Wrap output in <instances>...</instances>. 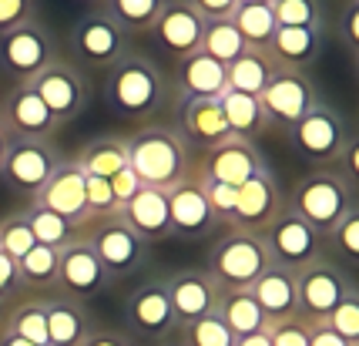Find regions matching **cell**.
<instances>
[{"instance_id": "6da1fadb", "label": "cell", "mask_w": 359, "mask_h": 346, "mask_svg": "<svg viewBox=\"0 0 359 346\" xmlns=\"http://www.w3.org/2000/svg\"><path fill=\"white\" fill-rule=\"evenodd\" d=\"M128 168L141 178L144 189L172 192L191 172V148L168 125H141L125 135Z\"/></svg>"}, {"instance_id": "7a4b0ae2", "label": "cell", "mask_w": 359, "mask_h": 346, "mask_svg": "<svg viewBox=\"0 0 359 346\" xmlns=\"http://www.w3.org/2000/svg\"><path fill=\"white\" fill-rule=\"evenodd\" d=\"M168 78L151 58L138 51H128L104 74V101L125 118H151L168 105Z\"/></svg>"}, {"instance_id": "3957f363", "label": "cell", "mask_w": 359, "mask_h": 346, "mask_svg": "<svg viewBox=\"0 0 359 346\" xmlns=\"http://www.w3.org/2000/svg\"><path fill=\"white\" fill-rule=\"evenodd\" d=\"M285 205L299 219L309 222L319 236H329L336 229V222L349 208H356V189L343 182L332 168H316L292 185V192L285 195Z\"/></svg>"}, {"instance_id": "277c9868", "label": "cell", "mask_w": 359, "mask_h": 346, "mask_svg": "<svg viewBox=\"0 0 359 346\" xmlns=\"http://www.w3.org/2000/svg\"><path fill=\"white\" fill-rule=\"evenodd\" d=\"M269 266H272V259H269L262 236L229 229L208 252L205 272L219 286V293H242V289H252V283Z\"/></svg>"}, {"instance_id": "5b68a950", "label": "cell", "mask_w": 359, "mask_h": 346, "mask_svg": "<svg viewBox=\"0 0 359 346\" xmlns=\"http://www.w3.org/2000/svg\"><path fill=\"white\" fill-rule=\"evenodd\" d=\"M61 158L64 155L47 138H14L7 148V158H4L0 178L7 189H14L17 195H24L31 202L41 195L47 178L57 172Z\"/></svg>"}, {"instance_id": "8992f818", "label": "cell", "mask_w": 359, "mask_h": 346, "mask_svg": "<svg viewBox=\"0 0 359 346\" xmlns=\"http://www.w3.org/2000/svg\"><path fill=\"white\" fill-rule=\"evenodd\" d=\"M54 58H57L54 37L37 20H27L14 31L0 34V71L14 84H31Z\"/></svg>"}, {"instance_id": "52a82bcc", "label": "cell", "mask_w": 359, "mask_h": 346, "mask_svg": "<svg viewBox=\"0 0 359 346\" xmlns=\"http://www.w3.org/2000/svg\"><path fill=\"white\" fill-rule=\"evenodd\" d=\"M285 135H289V145L296 148L299 155L306 161H313V165H319V168H332V161L343 152V145L353 138L343 114L336 108H329V105H323V101L302 121L289 128Z\"/></svg>"}, {"instance_id": "ba28073f", "label": "cell", "mask_w": 359, "mask_h": 346, "mask_svg": "<svg viewBox=\"0 0 359 346\" xmlns=\"http://www.w3.org/2000/svg\"><path fill=\"white\" fill-rule=\"evenodd\" d=\"M262 242H266L272 266H282L289 272H302L306 266H313L316 259H323V236L306 219H299L289 205L262 232Z\"/></svg>"}, {"instance_id": "9c48e42d", "label": "cell", "mask_w": 359, "mask_h": 346, "mask_svg": "<svg viewBox=\"0 0 359 346\" xmlns=\"http://www.w3.org/2000/svg\"><path fill=\"white\" fill-rule=\"evenodd\" d=\"M81 236L88 239V246L101 259V266L108 269L111 279L114 276H131V272L148 266V242L135 236L121 222V215L91 222V225L81 229Z\"/></svg>"}, {"instance_id": "30bf717a", "label": "cell", "mask_w": 359, "mask_h": 346, "mask_svg": "<svg viewBox=\"0 0 359 346\" xmlns=\"http://www.w3.org/2000/svg\"><path fill=\"white\" fill-rule=\"evenodd\" d=\"M262 101V111H266L269 125L276 128H289L302 121L309 111L319 105V88L316 81L306 74V71H296V67H279L272 81L266 84V91L259 95Z\"/></svg>"}, {"instance_id": "8fae6325", "label": "cell", "mask_w": 359, "mask_h": 346, "mask_svg": "<svg viewBox=\"0 0 359 346\" xmlns=\"http://www.w3.org/2000/svg\"><path fill=\"white\" fill-rule=\"evenodd\" d=\"M71 51L78 54L84 67H104L108 71L118 58L128 54V34L108 17L104 7H94L81 14L71 27Z\"/></svg>"}, {"instance_id": "7c38bea8", "label": "cell", "mask_w": 359, "mask_h": 346, "mask_svg": "<svg viewBox=\"0 0 359 346\" xmlns=\"http://www.w3.org/2000/svg\"><path fill=\"white\" fill-rule=\"evenodd\" d=\"M296 293H299V316L306 323H323L353 293V283H349L346 269H339L336 262L316 259L313 266L296 272Z\"/></svg>"}, {"instance_id": "4fadbf2b", "label": "cell", "mask_w": 359, "mask_h": 346, "mask_svg": "<svg viewBox=\"0 0 359 346\" xmlns=\"http://www.w3.org/2000/svg\"><path fill=\"white\" fill-rule=\"evenodd\" d=\"M31 88L47 105V111L54 114L57 125L78 121L81 114H84V108H88V81H84V74L78 71V64H71V61L54 58V61L31 81Z\"/></svg>"}, {"instance_id": "5bb4252c", "label": "cell", "mask_w": 359, "mask_h": 346, "mask_svg": "<svg viewBox=\"0 0 359 346\" xmlns=\"http://www.w3.org/2000/svg\"><path fill=\"white\" fill-rule=\"evenodd\" d=\"M125 319L131 333L141 340H151V343L172 340L178 323H175L172 302H168L165 279H144V283L135 286L125 299Z\"/></svg>"}, {"instance_id": "9a60e30c", "label": "cell", "mask_w": 359, "mask_h": 346, "mask_svg": "<svg viewBox=\"0 0 359 346\" xmlns=\"http://www.w3.org/2000/svg\"><path fill=\"white\" fill-rule=\"evenodd\" d=\"M282 208H285V192H282L279 178L262 168L259 175H252L249 182L238 189V199H235V212L229 229H238V232H255L262 236L269 225L276 222Z\"/></svg>"}, {"instance_id": "2e32d148", "label": "cell", "mask_w": 359, "mask_h": 346, "mask_svg": "<svg viewBox=\"0 0 359 346\" xmlns=\"http://www.w3.org/2000/svg\"><path fill=\"white\" fill-rule=\"evenodd\" d=\"M111 283L108 269L101 266V259L94 255V249L88 246V239L74 236L61 249V266H57V293L74 302L94 299L97 293H104Z\"/></svg>"}, {"instance_id": "e0dca14e", "label": "cell", "mask_w": 359, "mask_h": 346, "mask_svg": "<svg viewBox=\"0 0 359 346\" xmlns=\"http://www.w3.org/2000/svg\"><path fill=\"white\" fill-rule=\"evenodd\" d=\"M198 175L212 178V182H222V185H232V189H242L252 175H259L262 168H269L259 145L255 142H242V138H225L222 145L202 152L198 158H191Z\"/></svg>"}, {"instance_id": "ac0fdd59", "label": "cell", "mask_w": 359, "mask_h": 346, "mask_svg": "<svg viewBox=\"0 0 359 346\" xmlns=\"http://www.w3.org/2000/svg\"><path fill=\"white\" fill-rule=\"evenodd\" d=\"M205 24L208 20L188 0H165V7H161V14H158V20L151 24L148 34L155 37V44L165 54L182 61V58H191V54L202 51Z\"/></svg>"}, {"instance_id": "d6986e66", "label": "cell", "mask_w": 359, "mask_h": 346, "mask_svg": "<svg viewBox=\"0 0 359 346\" xmlns=\"http://www.w3.org/2000/svg\"><path fill=\"white\" fill-rule=\"evenodd\" d=\"M84 178H88V175L78 168L74 158H61L57 172L47 178V185L41 189V195L31 199V202H41L44 208H50L54 215H61L74 232H81L84 225H91L88 202H84Z\"/></svg>"}, {"instance_id": "ffe728a7", "label": "cell", "mask_w": 359, "mask_h": 346, "mask_svg": "<svg viewBox=\"0 0 359 346\" xmlns=\"http://www.w3.org/2000/svg\"><path fill=\"white\" fill-rule=\"evenodd\" d=\"M165 289H168V302H172L178 330L191 326L195 319L212 316L222 296L219 286L208 279L205 269H182V272H175L172 279H165Z\"/></svg>"}, {"instance_id": "44dd1931", "label": "cell", "mask_w": 359, "mask_h": 346, "mask_svg": "<svg viewBox=\"0 0 359 346\" xmlns=\"http://www.w3.org/2000/svg\"><path fill=\"white\" fill-rule=\"evenodd\" d=\"M0 121L11 131V138H50L61 128L31 84H14L7 91L0 105Z\"/></svg>"}, {"instance_id": "7402d4cb", "label": "cell", "mask_w": 359, "mask_h": 346, "mask_svg": "<svg viewBox=\"0 0 359 346\" xmlns=\"http://www.w3.org/2000/svg\"><path fill=\"white\" fill-rule=\"evenodd\" d=\"M168 219H172V236L182 239H208L219 229V219L205 202L195 172H188L185 182L168 192Z\"/></svg>"}, {"instance_id": "603a6c76", "label": "cell", "mask_w": 359, "mask_h": 346, "mask_svg": "<svg viewBox=\"0 0 359 346\" xmlns=\"http://www.w3.org/2000/svg\"><path fill=\"white\" fill-rule=\"evenodd\" d=\"M178 125H182L178 135L185 138V145H195L198 152H208L225 138H232L219 98H182L178 101Z\"/></svg>"}, {"instance_id": "cb8c5ba5", "label": "cell", "mask_w": 359, "mask_h": 346, "mask_svg": "<svg viewBox=\"0 0 359 346\" xmlns=\"http://www.w3.org/2000/svg\"><path fill=\"white\" fill-rule=\"evenodd\" d=\"M252 299L262 310L269 326L289 323L299 316V293H296V272L282 266H269L255 283H252Z\"/></svg>"}, {"instance_id": "d4e9b609", "label": "cell", "mask_w": 359, "mask_h": 346, "mask_svg": "<svg viewBox=\"0 0 359 346\" xmlns=\"http://www.w3.org/2000/svg\"><path fill=\"white\" fill-rule=\"evenodd\" d=\"M44 302V319H47V346H84L91 340L94 323L84 302L61 296H41Z\"/></svg>"}, {"instance_id": "484cf974", "label": "cell", "mask_w": 359, "mask_h": 346, "mask_svg": "<svg viewBox=\"0 0 359 346\" xmlns=\"http://www.w3.org/2000/svg\"><path fill=\"white\" fill-rule=\"evenodd\" d=\"M121 222L135 232L138 239H144L148 246L158 239L172 236V219H168V192L161 189H141L131 202L121 208Z\"/></svg>"}, {"instance_id": "4316f807", "label": "cell", "mask_w": 359, "mask_h": 346, "mask_svg": "<svg viewBox=\"0 0 359 346\" xmlns=\"http://www.w3.org/2000/svg\"><path fill=\"white\" fill-rule=\"evenodd\" d=\"M229 91L225 64L212 61L208 54H191L175 61V95L182 98H222Z\"/></svg>"}, {"instance_id": "83f0119b", "label": "cell", "mask_w": 359, "mask_h": 346, "mask_svg": "<svg viewBox=\"0 0 359 346\" xmlns=\"http://www.w3.org/2000/svg\"><path fill=\"white\" fill-rule=\"evenodd\" d=\"M269 54L276 58L279 67L306 71L323 54V27H279L269 44Z\"/></svg>"}, {"instance_id": "f1b7e54d", "label": "cell", "mask_w": 359, "mask_h": 346, "mask_svg": "<svg viewBox=\"0 0 359 346\" xmlns=\"http://www.w3.org/2000/svg\"><path fill=\"white\" fill-rule=\"evenodd\" d=\"M279 71L276 58L269 51H255L249 48L242 58H235L232 64H225V78H229V91L238 95H262L266 84L272 81V74Z\"/></svg>"}, {"instance_id": "f546056e", "label": "cell", "mask_w": 359, "mask_h": 346, "mask_svg": "<svg viewBox=\"0 0 359 346\" xmlns=\"http://www.w3.org/2000/svg\"><path fill=\"white\" fill-rule=\"evenodd\" d=\"M222 114H225V125H229V135L232 138H242V142H255L262 131L269 128V118L262 111V101L255 95H238V91H225L219 98Z\"/></svg>"}, {"instance_id": "4dcf8cb0", "label": "cell", "mask_w": 359, "mask_h": 346, "mask_svg": "<svg viewBox=\"0 0 359 346\" xmlns=\"http://www.w3.org/2000/svg\"><path fill=\"white\" fill-rule=\"evenodd\" d=\"M57 266H61V249L34 246L24 259H17V279H20V293H31V296H47V293H57Z\"/></svg>"}, {"instance_id": "1f68e13d", "label": "cell", "mask_w": 359, "mask_h": 346, "mask_svg": "<svg viewBox=\"0 0 359 346\" xmlns=\"http://www.w3.org/2000/svg\"><path fill=\"white\" fill-rule=\"evenodd\" d=\"M74 161H78V168L84 175L114 178L121 168H128L125 135H101V138H91L88 145H81V152L74 155Z\"/></svg>"}, {"instance_id": "d6a6232c", "label": "cell", "mask_w": 359, "mask_h": 346, "mask_svg": "<svg viewBox=\"0 0 359 346\" xmlns=\"http://www.w3.org/2000/svg\"><path fill=\"white\" fill-rule=\"evenodd\" d=\"M215 316L229 326V333H232L235 340H238V336H252V333L269 330L266 316H262V310L255 306V299H252L249 289H242V293H222L219 306H215Z\"/></svg>"}, {"instance_id": "836d02e7", "label": "cell", "mask_w": 359, "mask_h": 346, "mask_svg": "<svg viewBox=\"0 0 359 346\" xmlns=\"http://www.w3.org/2000/svg\"><path fill=\"white\" fill-rule=\"evenodd\" d=\"M229 20L235 24V31L242 34V41L255 51H269L272 37L279 31L272 4H242V7H235V14Z\"/></svg>"}, {"instance_id": "e575fe53", "label": "cell", "mask_w": 359, "mask_h": 346, "mask_svg": "<svg viewBox=\"0 0 359 346\" xmlns=\"http://www.w3.org/2000/svg\"><path fill=\"white\" fill-rule=\"evenodd\" d=\"M0 333H14L20 340L34 346H47V319H44V302L37 299H17L11 316L4 319Z\"/></svg>"}, {"instance_id": "d590c367", "label": "cell", "mask_w": 359, "mask_h": 346, "mask_svg": "<svg viewBox=\"0 0 359 346\" xmlns=\"http://www.w3.org/2000/svg\"><path fill=\"white\" fill-rule=\"evenodd\" d=\"M161 7H165V0H104L108 17L125 34H148L161 14Z\"/></svg>"}, {"instance_id": "8d00e7d4", "label": "cell", "mask_w": 359, "mask_h": 346, "mask_svg": "<svg viewBox=\"0 0 359 346\" xmlns=\"http://www.w3.org/2000/svg\"><path fill=\"white\" fill-rule=\"evenodd\" d=\"M24 215H27V225L34 232V242L37 246H47V249H64L71 239L78 236L61 215H54L50 208H44L41 202H27L24 205Z\"/></svg>"}, {"instance_id": "74e56055", "label": "cell", "mask_w": 359, "mask_h": 346, "mask_svg": "<svg viewBox=\"0 0 359 346\" xmlns=\"http://www.w3.org/2000/svg\"><path fill=\"white\" fill-rule=\"evenodd\" d=\"M249 51V44L242 41V34L235 31L232 20H208L202 37V54H208L212 61L232 64L235 58H242Z\"/></svg>"}, {"instance_id": "f35d334b", "label": "cell", "mask_w": 359, "mask_h": 346, "mask_svg": "<svg viewBox=\"0 0 359 346\" xmlns=\"http://www.w3.org/2000/svg\"><path fill=\"white\" fill-rule=\"evenodd\" d=\"M34 246H37V242H34V232H31V225H27L24 208H20V212H7V215L0 219V252L11 255L17 262V259H24Z\"/></svg>"}, {"instance_id": "ab89813d", "label": "cell", "mask_w": 359, "mask_h": 346, "mask_svg": "<svg viewBox=\"0 0 359 346\" xmlns=\"http://www.w3.org/2000/svg\"><path fill=\"white\" fill-rule=\"evenodd\" d=\"M279 27H323V0H272Z\"/></svg>"}, {"instance_id": "60d3db41", "label": "cell", "mask_w": 359, "mask_h": 346, "mask_svg": "<svg viewBox=\"0 0 359 346\" xmlns=\"http://www.w3.org/2000/svg\"><path fill=\"white\" fill-rule=\"evenodd\" d=\"M182 346H235V336L219 316L195 319L191 326H182Z\"/></svg>"}, {"instance_id": "b9f144b4", "label": "cell", "mask_w": 359, "mask_h": 346, "mask_svg": "<svg viewBox=\"0 0 359 346\" xmlns=\"http://www.w3.org/2000/svg\"><path fill=\"white\" fill-rule=\"evenodd\" d=\"M191 172H195L198 185H202V195H205V202H208V208H212V215L219 219V225H229V222H232V212H235L238 189H232V185H222V182H212V178L198 175L195 161H191Z\"/></svg>"}, {"instance_id": "7bdbcfd3", "label": "cell", "mask_w": 359, "mask_h": 346, "mask_svg": "<svg viewBox=\"0 0 359 346\" xmlns=\"http://www.w3.org/2000/svg\"><path fill=\"white\" fill-rule=\"evenodd\" d=\"M323 242H332V249L343 255L346 262H356L359 259V205L349 208L343 219L336 222V229L323 236Z\"/></svg>"}, {"instance_id": "ee69618b", "label": "cell", "mask_w": 359, "mask_h": 346, "mask_svg": "<svg viewBox=\"0 0 359 346\" xmlns=\"http://www.w3.org/2000/svg\"><path fill=\"white\" fill-rule=\"evenodd\" d=\"M84 202H88V215H91V222H97V219H114V215H121V208H118L114 195H111L108 178L88 175V178H84Z\"/></svg>"}, {"instance_id": "f6af8a7d", "label": "cell", "mask_w": 359, "mask_h": 346, "mask_svg": "<svg viewBox=\"0 0 359 346\" xmlns=\"http://www.w3.org/2000/svg\"><path fill=\"white\" fill-rule=\"evenodd\" d=\"M323 323H326L336 336H343L346 343L359 346V296H356V289H353V293H349V296H346L343 302L323 319Z\"/></svg>"}, {"instance_id": "bcb514c9", "label": "cell", "mask_w": 359, "mask_h": 346, "mask_svg": "<svg viewBox=\"0 0 359 346\" xmlns=\"http://www.w3.org/2000/svg\"><path fill=\"white\" fill-rule=\"evenodd\" d=\"M336 41L346 48V54H359V4L346 0L343 14H339V27H336Z\"/></svg>"}, {"instance_id": "7dc6e473", "label": "cell", "mask_w": 359, "mask_h": 346, "mask_svg": "<svg viewBox=\"0 0 359 346\" xmlns=\"http://www.w3.org/2000/svg\"><path fill=\"white\" fill-rule=\"evenodd\" d=\"M269 340L272 346H309V323L302 316L289 319V323H276V326H269Z\"/></svg>"}, {"instance_id": "c3c4849f", "label": "cell", "mask_w": 359, "mask_h": 346, "mask_svg": "<svg viewBox=\"0 0 359 346\" xmlns=\"http://www.w3.org/2000/svg\"><path fill=\"white\" fill-rule=\"evenodd\" d=\"M34 11H37V0H0V34L34 20Z\"/></svg>"}, {"instance_id": "681fc988", "label": "cell", "mask_w": 359, "mask_h": 346, "mask_svg": "<svg viewBox=\"0 0 359 346\" xmlns=\"http://www.w3.org/2000/svg\"><path fill=\"white\" fill-rule=\"evenodd\" d=\"M332 172L339 175L343 182H349L353 189H359V152H356V138H349L343 145V152L332 161Z\"/></svg>"}, {"instance_id": "f907efd6", "label": "cell", "mask_w": 359, "mask_h": 346, "mask_svg": "<svg viewBox=\"0 0 359 346\" xmlns=\"http://www.w3.org/2000/svg\"><path fill=\"white\" fill-rule=\"evenodd\" d=\"M108 185H111V195H114V202H118V208H125L135 195H138L144 185H141V178L131 168H121V172L114 175V178H108Z\"/></svg>"}, {"instance_id": "816d5d0a", "label": "cell", "mask_w": 359, "mask_h": 346, "mask_svg": "<svg viewBox=\"0 0 359 346\" xmlns=\"http://www.w3.org/2000/svg\"><path fill=\"white\" fill-rule=\"evenodd\" d=\"M20 296H24V293H20V279H17V262L11 255L0 252V306H4V302L14 306Z\"/></svg>"}, {"instance_id": "f5cc1de1", "label": "cell", "mask_w": 359, "mask_h": 346, "mask_svg": "<svg viewBox=\"0 0 359 346\" xmlns=\"http://www.w3.org/2000/svg\"><path fill=\"white\" fill-rule=\"evenodd\" d=\"M198 14L205 17V20H229V17L235 14V0H188Z\"/></svg>"}, {"instance_id": "db71d44e", "label": "cell", "mask_w": 359, "mask_h": 346, "mask_svg": "<svg viewBox=\"0 0 359 346\" xmlns=\"http://www.w3.org/2000/svg\"><path fill=\"white\" fill-rule=\"evenodd\" d=\"M309 346H356V343H346L343 336H336L326 323H309Z\"/></svg>"}, {"instance_id": "11a10c76", "label": "cell", "mask_w": 359, "mask_h": 346, "mask_svg": "<svg viewBox=\"0 0 359 346\" xmlns=\"http://www.w3.org/2000/svg\"><path fill=\"white\" fill-rule=\"evenodd\" d=\"M84 346H135V340L128 333H118V330H94L91 340Z\"/></svg>"}, {"instance_id": "9f6ffc18", "label": "cell", "mask_w": 359, "mask_h": 346, "mask_svg": "<svg viewBox=\"0 0 359 346\" xmlns=\"http://www.w3.org/2000/svg\"><path fill=\"white\" fill-rule=\"evenodd\" d=\"M235 346H272V340H269V330H262V333H252V336H238Z\"/></svg>"}, {"instance_id": "6f0895ef", "label": "cell", "mask_w": 359, "mask_h": 346, "mask_svg": "<svg viewBox=\"0 0 359 346\" xmlns=\"http://www.w3.org/2000/svg\"><path fill=\"white\" fill-rule=\"evenodd\" d=\"M11 142H14V138H11V131H7V128H4V121H0V168H4V158H7Z\"/></svg>"}, {"instance_id": "680465c9", "label": "cell", "mask_w": 359, "mask_h": 346, "mask_svg": "<svg viewBox=\"0 0 359 346\" xmlns=\"http://www.w3.org/2000/svg\"><path fill=\"white\" fill-rule=\"evenodd\" d=\"M0 346H34V343L20 340V336H14V333H0Z\"/></svg>"}, {"instance_id": "91938a15", "label": "cell", "mask_w": 359, "mask_h": 346, "mask_svg": "<svg viewBox=\"0 0 359 346\" xmlns=\"http://www.w3.org/2000/svg\"><path fill=\"white\" fill-rule=\"evenodd\" d=\"M155 346H182V340H161V343H155Z\"/></svg>"}, {"instance_id": "94428289", "label": "cell", "mask_w": 359, "mask_h": 346, "mask_svg": "<svg viewBox=\"0 0 359 346\" xmlns=\"http://www.w3.org/2000/svg\"><path fill=\"white\" fill-rule=\"evenodd\" d=\"M235 4L242 7V4H272V0H235Z\"/></svg>"}, {"instance_id": "6125c7cd", "label": "cell", "mask_w": 359, "mask_h": 346, "mask_svg": "<svg viewBox=\"0 0 359 346\" xmlns=\"http://www.w3.org/2000/svg\"><path fill=\"white\" fill-rule=\"evenodd\" d=\"M88 4H104V0H88Z\"/></svg>"}]
</instances>
